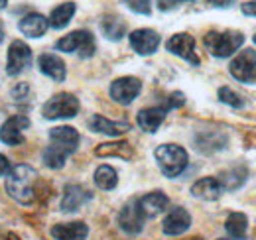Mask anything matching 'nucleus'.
<instances>
[{
  "instance_id": "nucleus-1",
  "label": "nucleus",
  "mask_w": 256,
  "mask_h": 240,
  "mask_svg": "<svg viewBox=\"0 0 256 240\" xmlns=\"http://www.w3.org/2000/svg\"><path fill=\"white\" fill-rule=\"evenodd\" d=\"M79 146V132L71 126H56L50 130V146L44 150V164L50 170H62L67 156Z\"/></svg>"
},
{
  "instance_id": "nucleus-2",
  "label": "nucleus",
  "mask_w": 256,
  "mask_h": 240,
  "mask_svg": "<svg viewBox=\"0 0 256 240\" xmlns=\"http://www.w3.org/2000/svg\"><path fill=\"white\" fill-rule=\"evenodd\" d=\"M36 183H38V172L28 164H18L6 176V193L14 201L22 205H30L36 201Z\"/></svg>"
},
{
  "instance_id": "nucleus-3",
  "label": "nucleus",
  "mask_w": 256,
  "mask_h": 240,
  "mask_svg": "<svg viewBox=\"0 0 256 240\" xmlns=\"http://www.w3.org/2000/svg\"><path fill=\"white\" fill-rule=\"evenodd\" d=\"M154 156H156V162H158L162 174L166 178L182 176L184 170L188 168V162H190L188 152L184 150L182 146H178V144H162V146L156 148Z\"/></svg>"
},
{
  "instance_id": "nucleus-4",
  "label": "nucleus",
  "mask_w": 256,
  "mask_h": 240,
  "mask_svg": "<svg viewBox=\"0 0 256 240\" xmlns=\"http://www.w3.org/2000/svg\"><path fill=\"white\" fill-rule=\"evenodd\" d=\"M205 48L209 50L211 56L215 58H230L242 44H244V36L236 30H226V32H209L203 40Z\"/></svg>"
},
{
  "instance_id": "nucleus-5",
  "label": "nucleus",
  "mask_w": 256,
  "mask_h": 240,
  "mask_svg": "<svg viewBox=\"0 0 256 240\" xmlns=\"http://www.w3.org/2000/svg\"><path fill=\"white\" fill-rule=\"evenodd\" d=\"M56 48L65 54H79L81 58H91L95 54V38L87 30H75L58 40Z\"/></svg>"
},
{
  "instance_id": "nucleus-6",
  "label": "nucleus",
  "mask_w": 256,
  "mask_h": 240,
  "mask_svg": "<svg viewBox=\"0 0 256 240\" xmlns=\"http://www.w3.org/2000/svg\"><path fill=\"white\" fill-rule=\"evenodd\" d=\"M79 112V100L69 92H58L54 94L42 108V114L48 120L58 118H73Z\"/></svg>"
},
{
  "instance_id": "nucleus-7",
  "label": "nucleus",
  "mask_w": 256,
  "mask_h": 240,
  "mask_svg": "<svg viewBox=\"0 0 256 240\" xmlns=\"http://www.w3.org/2000/svg\"><path fill=\"white\" fill-rule=\"evenodd\" d=\"M230 75L244 83V85H256V52L254 50H242L234 56V60L228 65Z\"/></svg>"
},
{
  "instance_id": "nucleus-8",
  "label": "nucleus",
  "mask_w": 256,
  "mask_h": 240,
  "mask_svg": "<svg viewBox=\"0 0 256 240\" xmlns=\"http://www.w3.org/2000/svg\"><path fill=\"white\" fill-rule=\"evenodd\" d=\"M32 61V50L28 44L22 40H14L8 48V63H6V73L8 75H18L22 73Z\"/></svg>"
},
{
  "instance_id": "nucleus-9",
  "label": "nucleus",
  "mask_w": 256,
  "mask_h": 240,
  "mask_svg": "<svg viewBox=\"0 0 256 240\" xmlns=\"http://www.w3.org/2000/svg\"><path fill=\"white\" fill-rule=\"evenodd\" d=\"M142 90V83L136 77H118L110 85V96L118 104H130Z\"/></svg>"
},
{
  "instance_id": "nucleus-10",
  "label": "nucleus",
  "mask_w": 256,
  "mask_h": 240,
  "mask_svg": "<svg viewBox=\"0 0 256 240\" xmlns=\"http://www.w3.org/2000/svg\"><path fill=\"white\" fill-rule=\"evenodd\" d=\"M166 48H168V52H172L174 56L186 60L192 65H199L201 63L199 58H197V54H195V40L190 34H176V36H172L166 42Z\"/></svg>"
},
{
  "instance_id": "nucleus-11",
  "label": "nucleus",
  "mask_w": 256,
  "mask_h": 240,
  "mask_svg": "<svg viewBox=\"0 0 256 240\" xmlns=\"http://www.w3.org/2000/svg\"><path fill=\"white\" fill-rule=\"evenodd\" d=\"M30 126V120L24 114H14L0 126V142H4L6 146H20L24 142V134L22 130Z\"/></svg>"
},
{
  "instance_id": "nucleus-12",
  "label": "nucleus",
  "mask_w": 256,
  "mask_h": 240,
  "mask_svg": "<svg viewBox=\"0 0 256 240\" xmlns=\"http://www.w3.org/2000/svg\"><path fill=\"white\" fill-rule=\"evenodd\" d=\"M144 220L146 216L142 214V210L138 207V201H128L126 205L118 212V226L126 232V234H138L144 228Z\"/></svg>"
},
{
  "instance_id": "nucleus-13",
  "label": "nucleus",
  "mask_w": 256,
  "mask_h": 240,
  "mask_svg": "<svg viewBox=\"0 0 256 240\" xmlns=\"http://www.w3.org/2000/svg\"><path fill=\"white\" fill-rule=\"evenodd\" d=\"M190 226H192V214L184 207H176V209H172L166 214L162 230L168 236H180V234L188 232Z\"/></svg>"
},
{
  "instance_id": "nucleus-14",
  "label": "nucleus",
  "mask_w": 256,
  "mask_h": 240,
  "mask_svg": "<svg viewBox=\"0 0 256 240\" xmlns=\"http://www.w3.org/2000/svg\"><path fill=\"white\" fill-rule=\"evenodd\" d=\"M130 46L138 56H152L160 46V34L148 28H140L130 34Z\"/></svg>"
},
{
  "instance_id": "nucleus-15",
  "label": "nucleus",
  "mask_w": 256,
  "mask_h": 240,
  "mask_svg": "<svg viewBox=\"0 0 256 240\" xmlns=\"http://www.w3.org/2000/svg\"><path fill=\"white\" fill-rule=\"evenodd\" d=\"M91 199V193L87 189H83L81 185H65L64 197H62V210L65 212H73V210L81 209V205H85Z\"/></svg>"
},
{
  "instance_id": "nucleus-16",
  "label": "nucleus",
  "mask_w": 256,
  "mask_h": 240,
  "mask_svg": "<svg viewBox=\"0 0 256 240\" xmlns=\"http://www.w3.org/2000/svg\"><path fill=\"white\" fill-rule=\"evenodd\" d=\"M166 114H168L166 104H162V106H148V108H142L138 112L136 122H138V126L144 132H156L162 126V122L166 120Z\"/></svg>"
},
{
  "instance_id": "nucleus-17",
  "label": "nucleus",
  "mask_w": 256,
  "mask_h": 240,
  "mask_svg": "<svg viewBox=\"0 0 256 240\" xmlns=\"http://www.w3.org/2000/svg\"><path fill=\"white\" fill-rule=\"evenodd\" d=\"M52 236L56 240H85L89 236V226L83 220L62 222L52 228Z\"/></svg>"
},
{
  "instance_id": "nucleus-18",
  "label": "nucleus",
  "mask_w": 256,
  "mask_h": 240,
  "mask_svg": "<svg viewBox=\"0 0 256 240\" xmlns=\"http://www.w3.org/2000/svg\"><path fill=\"white\" fill-rule=\"evenodd\" d=\"M38 67H40V71L46 75V77H50V79H54V81H58V83H62L65 81V63L58 56H54V54H44V56H40L38 58Z\"/></svg>"
},
{
  "instance_id": "nucleus-19",
  "label": "nucleus",
  "mask_w": 256,
  "mask_h": 240,
  "mask_svg": "<svg viewBox=\"0 0 256 240\" xmlns=\"http://www.w3.org/2000/svg\"><path fill=\"white\" fill-rule=\"evenodd\" d=\"M20 32L28 38H42L48 28H50V20L44 16V14H38V12H32V14H26L20 24H18Z\"/></svg>"
},
{
  "instance_id": "nucleus-20",
  "label": "nucleus",
  "mask_w": 256,
  "mask_h": 240,
  "mask_svg": "<svg viewBox=\"0 0 256 240\" xmlns=\"http://www.w3.org/2000/svg\"><path fill=\"white\" fill-rule=\"evenodd\" d=\"M223 185L217 178H203V180L195 181L192 185V193L199 199L205 201H215L223 195Z\"/></svg>"
},
{
  "instance_id": "nucleus-21",
  "label": "nucleus",
  "mask_w": 256,
  "mask_h": 240,
  "mask_svg": "<svg viewBox=\"0 0 256 240\" xmlns=\"http://www.w3.org/2000/svg\"><path fill=\"white\" fill-rule=\"evenodd\" d=\"M89 128L93 132L106 134V136H122L130 130V124L128 122H114V120L104 118L100 114H95L93 118L89 120Z\"/></svg>"
},
{
  "instance_id": "nucleus-22",
  "label": "nucleus",
  "mask_w": 256,
  "mask_h": 240,
  "mask_svg": "<svg viewBox=\"0 0 256 240\" xmlns=\"http://www.w3.org/2000/svg\"><path fill=\"white\" fill-rule=\"evenodd\" d=\"M168 203H170V199H168L162 191L148 193V195H144V197L138 199V207H140L142 214H144L146 218H152V216L160 214L162 210L168 207Z\"/></svg>"
},
{
  "instance_id": "nucleus-23",
  "label": "nucleus",
  "mask_w": 256,
  "mask_h": 240,
  "mask_svg": "<svg viewBox=\"0 0 256 240\" xmlns=\"http://www.w3.org/2000/svg\"><path fill=\"white\" fill-rule=\"evenodd\" d=\"M95 154L100 158H120V160H130L134 156V148L128 142H104L95 148Z\"/></svg>"
},
{
  "instance_id": "nucleus-24",
  "label": "nucleus",
  "mask_w": 256,
  "mask_h": 240,
  "mask_svg": "<svg viewBox=\"0 0 256 240\" xmlns=\"http://www.w3.org/2000/svg\"><path fill=\"white\" fill-rule=\"evenodd\" d=\"M75 10H77V6H75L73 2H64V4H60L58 8L52 10V14H50V18H48V20H50V26H52L54 30H64L65 26L71 22Z\"/></svg>"
},
{
  "instance_id": "nucleus-25",
  "label": "nucleus",
  "mask_w": 256,
  "mask_h": 240,
  "mask_svg": "<svg viewBox=\"0 0 256 240\" xmlns=\"http://www.w3.org/2000/svg\"><path fill=\"white\" fill-rule=\"evenodd\" d=\"M100 30H102L106 40L118 42V40H122V36L126 34V24H124L118 16H104V18L100 20Z\"/></svg>"
},
{
  "instance_id": "nucleus-26",
  "label": "nucleus",
  "mask_w": 256,
  "mask_h": 240,
  "mask_svg": "<svg viewBox=\"0 0 256 240\" xmlns=\"http://www.w3.org/2000/svg\"><path fill=\"white\" fill-rule=\"evenodd\" d=\"M246 178H248L246 168H230V170H224L217 180L221 181L224 191H234L246 181Z\"/></svg>"
},
{
  "instance_id": "nucleus-27",
  "label": "nucleus",
  "mask_w": 256,
  "mask_h": 240,
  "mask_svg": "<svg viewBox=\"0 0 256 240\" xmlns=\"http://www.w3.org/2000/svg\"><path fill=\"white\" fill-rule=\"evenodd\" d=\"M224 228L226 232L236 240H242L246 236V228H248V218L244 212H232L228 214L226 222H224Z\"/></svg>"
},
{
  "instance_id": "nucleus-28",
  "label": "nucleus",
  "mask_w": 256,
  "mask_h": 240,
  "mask_svg": "<svg viewBox=\"0 0 256 240\" xmlns=\"http://www.w3.org/2000/svg\"><path fill=\"white\" fill-rule=\"evenodd\" d=\"M118 183V174L112 166H98L95 172V185L102 191L114 189Z\"/></svg>"
},
{
  "instance_id": "nucleus-29",
  "label": "nucleus",
  "mask_w": 256,
  "mask_h": 240,
  "mask_svg": "<svg viewBox=\"0 0 256 240\" xmlns=\"http://www.w3.org/2000/svg\"><path fill=\"white\" fill-rule=\"evenodd\" d=\"M219 98H221V102L232 106V108H242V106H244V98H242L238 92L228 89V87H221V89H219Z\"/></svg>"
},
{
  "instance_id": "nucleus-30",
  "label": "nucleus",
  "mask_w": 256,
  "mask_h": 240,
  "mask_svg": "<svg viewBox=\"0 0 256 240\" xmlns=\"http://www.w3.org/2000/svg\"><path fill=\"white\" fill-rule=\"evenodd\" d=\"M124 4H126L132 12H136V14H144V16H148V14L152 12L150 0H124Z\"/></svg>"
},
{
  "instance_id": "nucleus-31",
  "label": "nucleus",
  "mask_w": 256,
  "mask_h": 240,
  "mask_svg": "<svg viewBox=\"0 0 256 240\" xmlns=\"http://www.w3.org/2000/svg\"><path fill=\"white\" fill-rule=\"evenodd\" d=\"M184 102H186V96H184V92H172L170 96H168V100H166V108L168 110H172V108H180V106H184Z\"/></svg>"
},
{
  "instance_id": "nucleus-32",
  "label": "nucleus",
  "mask_w": 256,
  "mask_h": 240,
  "mask_svg": "<svg viewBox=\"0 0 256 240\" xmlns=\"http://www.w3.org/2000/svg\"><path fill=\"white\" fill-rule=\"evenodd\" d=\"M178 4H180L178 0H158V8H160L162 12H170V10H174Z\"/></svg>"
},
{
  "instance_id": "nucleus-33",
  "label": "nucleus",
  "mask_w": 256,
  "mask_h": 240,
  "mask_svg": "<svg viewBox=\"0 0 256 240\" xmlns=\"http://www.w3.org/2000/svg\"><path fill=\"white\" fill-rule=\"evenodd\" d=\"M240 10H242V14H246V16H256V0L244 2V4L240 6Z\"/></svg>"
},
{
  "instance_id": "nucleus-34",
  "label": "nucleus",
  "mask_w": 256,
  "mask_h": 240,
  "mask_svg": "<svg viewBox=\"0 0 256 240\" xmlns=\"http://www.w3.org/2000/svg\"><path fill=\"white\" fill-rule=\"evenodd\" d=\"M10 170H12V168H10L8 158L0 154V176H8V174H10Z\"/></svg>"
},
{
  "instance_id": "nucleus-35",
  "label": "nucleus",
  "mask_w": 256,
  "mask_h": 240,
  "mask_svg": "<svg viewBox=\"0 0 256 240\" xmlns=\"http://www.w3.org/2000/svg\"><path fill=\"white\" fill-rule=\"evenodd\" d=\"M26 92H28V87H26V85H18L16 89L12 90V94H14V98H18V100H20L22 96H26Z\"/></svg>"
},
{
  "instance_id": "nucleus-36",
  "label": "nucleus",
  "mask_w": 256,
  "mask_h": 240,
  "mask_svg": "<svg viewBox=\"0 0 256 240\" xmlns=\"http://www.w3.org/2000/svg\"><path fill=\"white\" fill-rule=\"evenodd\" d=\"M213 6H217V8H228V6H232V2L234 0H209Z\"/></svg>"
},
{
  "instance_id": "nucleus-37",
  "label": "nucleus",
  "mask_w": 256,
  "mask_h": 240,
  "mask_svg": "<svg viewBox=\"0 0 256 240\" xmlns=\"http://www.w3.org/2000/svg\"><path fill=\"white\" fill-rule=\"evenodd\" d=\"M4 240H20V238H18L16 234H12V232H10V234H6V236H4Z\"/></svg>"
},
{
  "instance_id": "nucleus-38",
  "label": "nucleus",
  "mask_w": 256,
  "mask_h": 240,
  "mask_svg": "<svg viewBox=\"0 0 256 240\" xmlns=\"http://www.w3.org/2000/svg\"><path fill=\"white\" fill-rule=\"evenodd\" d=\"M4 42V26H2V22H0V44Z\"/></svg>"
},
{
  "instance_id": "nucleus-39",
  "label": "nucleus",
  "mask_w": 256,
  "mask_h": 240,
  "mask_svg": "<svg viewBox=\"0 0 256 240\" xmlns=\"http://www.w3.org/2000/svg\"><path fill=\"white\" fill-rule=\"evenodd\" d=\"M6 4H8V0H0V8H4Z\"/></svg>"
},
{
  "instance_id": "nucleus-40",
  "label": "nucleus",
  "mask_w": 256,
  "mask_h": 240,
  "mask_svg": "<svg viewBox=\"0 0 256 240\" xmlns=\"http://www.w3.org/2000/svg\"><path fill=\"white\" fill-rule=\"evenodd\" d=\"M178 2H195V0H178Z\"/></svg>"
},
{
  "instance_id": "nucleus-41",
  "label": "nucleus",
  "mask_w": 256,
  "mask_h": 240,
  "mask_svg": "<svg viewBox=\"0 0 256 240\" xmlns=\"http://www.w3.org/2000/svg\"><path fill=\"white\" fill-rule=\"evenodd\" d=\"M188 240H201L199 236H193V238H188Z\"/></svg>"
},
{
  "instance_id": "nucleus-42",
  "label": "nucleus",
  "mask_w": 256,
  "mask_h": 240,
  "mask_svg": "<svg viewBox=\"0 0 256 240\" xmlns=\"http://www.w3.org/2000/svg\"><path fill=\"white\" fill-rule=\"evenodd\" d=\"M254 44H256V34H254Z\"/></svg>"
},
{
  "instance_id": "nucleus-43",
  "label": "nucleus",
  "mask_w": 256,
  "mask_h": 240,
  "mask_svg": "<svg viewBox=\"0 0 256 240\" xmlns=\"http://www.w3.org/2000/svg\"><path fill=\"white\" fill-rule=\"evenodd\" d=\"M219 240H224V238H219Z\"/></svg>"
}]
</instances>
